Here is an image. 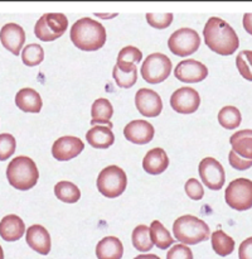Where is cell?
I'll list each match as a JSON object with an SVG mask.
<instances>
[{
  "label": "cell",
  "mask_w": 252,
  "mask_h": 259,
  "mask_svg": "<svg viewBox=\"0 0 252 259\" xmlns=\"http://www.w3.org/2000/svg\"><path fill=\"white\" fill-rule=\"evenodd\" d=\"M71 40L81 51H97L106 42V29L92 18H81L71 27Z\"/></svg>",
  "instance_id": "2"
},
{
  "label": "cell",
  "mask_w": 252,
  "mask_h": 259,
  "mask_svg": "<svg viewBox=\"0 0 252 259\" xmlns=\"http://www.w3.org/2000/svg\"><path fill=\"white\" fill-rule=\"evenodd\" d=\"M146 22L156 29H165L173 22V14L171 13H163V14H156V13H148L146 14Z\"/></svg>",
  "instance_id": "35"
},
{
  "label": "cell",
  "mask_w": 252,
  "mask_h": 259,
  "mask_svg": "<svg viewBox=\"0 0 252 259\" xmlns=\"http://www.w3.org/2000/svg\"><path fill=\"white\" fill-rule=\"evenodd\" d=\"M112 114L113 108L110 101L105 98L97 99V100L93 101L92 108H91V116H92L91 124L92 125H95L96 123L108 124V128H112V123L110 121V119L112 118Z\"/></svg>",
  "instance_id": "24"
},
{
  "label": "cell",
  "mask_w": 252,
  "mask_h": 259,
  "mask_svg": "<svg viewBox=\"0 0 252 259\" xmlns=\"http://www.w3.org/2000/svg\"><path fill=\"white\" fill-rule=\"evenodd\" d=\"M224 199L231 209L246 211L252 207V181L248 179L233 180L224 192Z\"/></svg>",
  "instance_id": "8"
},
{
  "label": "cell",
  "mask_w": 252,
  "mask_h": 259,
  "mask_svg": "<svg viewBox=\"0 0 252 259\" xmlns=\"http://www.w3.org/2000/svg\"><path fill=\"white\" fill-rule=\"evenodd\" d=\"M112 76L118 88L130 89L135 85L136 80H138V68H136V65L128 66L116 63L112 71Z\"/></svg>",
  "instance_id": "25"
},
{
  "label": "cell",
  "mask_w": 252,
  "mask_h": 259,
  "mask_svg": "<svg viewBox=\"0 0 252 259\" xmlns=\"http://www.w3.org/2000/svg\"><path fill=\"white\" fill-rule=\"evenodd\" d=\"M228 161H229V164H231L233 168L238 169V171H244V169H248L252 167V161L242 158V157H239L238 154L234 153L233 151L229 152Z\"/></svg>",
  "instance_id": "38"
},
{
  "label": "cell",
  "mask_w": 252,
  "mask_h": 259,
  "mask_svg": "<svg viewBox=\"0 0 252 259\" xmlns=\"http://www.w3.org/2000/svg\"><path fill=\"white\" fill-rule=\"evenodd\" d=\"M149 232H150L151 240L159 249H168L170 245H173L174 239L159 220H154L151 223V225L149 227Z\"/></svg>",
  "instance_id": "26"
},
{
  "label": "cell",
  "mask_w": 252,
  "mask_h": 259,
  "mask_svg": "<svg viewBox=\"0 0 252 259\" xmlns=\"http://www.w3.org/2000/svg\"><path fill=\"white\" fill-rule=\"evenodd\" d=\"M97 190L107 199H115L123 194L128 186L125 171L118 166H108L98 174Z\"/></svg>",
  "instance_id": "5"
},
{
  "label": "cell",
  "mask_w": 252,
  "mask_h": 259,
  "mask_svg": "<svg viewBox=\"0 0 252 259\" xmlns=\"http://www.w3.org/2000/svg\"><path fill=\"white\" fill-rule=\"evenodd\" d=\"M201 105L198 91L192 88H179L170 96V106L179 114H193Z\"/></svg>",
  "instance_id": "11"
},
{
  "label": "cell",
  "mask_w": 252,
  "mask_h": 259,
  "mask_svg": "<svg viewBox=\"0 0 252 259\" xmlns=\"http://www.w3.org/2000/svg\"><path fill=\"white\" fill-rule=\"evenodd\" d=\"M154 126L146 120L139 119V120H133L123 128V136L129 142L134 144H148L154 138Z\"/></svg>",
  "instance_id": "16"
},
{
  "label": "cell",
  "mask_w": 252,
  "mask_h": 259,
  "mask_svg": "<svg viewBox=\"0 0 252 259\" xmlns=\"http://www.w3.org/2000/svg\"><path fill=\"white\" fill-rule=\"evenodd\" d=\"M54 195L58 200L67 204H75L81 199V191L70 181H60L54 186Z\"/></svg>",
  "instance_id": "28"
},
{
  "label": "cell",
  "mask_w": 252,
  "mask_h": 259,
  "mask_svg": "<svg viewBox=\"0 0 252 259\" xmlns=\"http://www.w3.org/2000/svg\"><path fill=\"white\" fill-rule=\"evenodd\" d=\"M15 105L25 113L37 114L42 110L43 103L40 95L34 89L24 88L15 95Z\"/></svg>",
  "instance_id": "20"
},
{
  "label": "cell",
  "mask_w": 252,
  "mask_h": 259,
  "mask_svg": "<svg viewBox=\"0 0 252 259\" xmlns=\"http://www.w3.org/2000/svg\"><path fill=\"white\" fill-rule=\"evenodd\" d=\"M171 61L163 53H151L141 65L140 72L148 83L155 85L165 81L170 76Z\"/></svg>",
  "instance_id": "7"
},
{
  "label": "cell",
  "mask_w": 252,
  "mask_h": 259,
  "mask_svg": "<svg viewBox=\"0 0 252 259\" xmlns=\"http://www.w3.org/2000/svg\"><path fill=\"white\" fill-rule=\"evenodd\" d=\"M85 148V143L77 137H60L53 143L52 154L57 161H70Z\"/></svg>",
  "instance_id": "14"
},
{
  "label": "cell",
  "mask_w": 252,
  "mask_h": 259,
  "mask_svg": "<svg viewBox=\"0 0 252 259\" xmlns=\"http://www.w3.org/2000/svg\"><path fill=\"white\" fill-rule=\"evenodd\" d=\"M68 19L62 13H47L39 18L34 27V34L43 42H52L65 34Z\"/></svg>",
  "instance_id": "6"
},
{
  "label": "cell",
  "mask_w": 252,
  "mask_h": 259,
  "mask_svg": "<svg viewBox=\"0 0 252 259\" xmlns=\"http://www.w3.org/2000/svg\"><path fill=\"white\" fill-rule=\"evenodd\" d=\"M143 58V53H141L140 50H138L134 46H128V47H123L122 50L118 52L117 56V62L120 65H128V66H133V65H138L139 62Z\"/></svg>",
  "instance_id": "33"
},
{
  "label": "cell",
  "mask_w": 252,
  "mask_h": 259,
  "mask_svg": "<svg viewBox=\"0 0 252 259\" xmlns=\"http://www.w3.org/2000/svg\"><path fill=\"white\" fill-rule=\"evenodd\" d=\"M138 111L146 118H155L163 110V101L158 93L150 89H140L135 95Z\"/></svg>",
  "instance_id": "13"
},
{
  "label": "cell",
  "mask_w": 252,
  "mask_h": 259,
  "mask_svg": "<svg viewBox=\"0 0 252 259\" xmlns=\"http://www.w3.org/2000/svg\"><path fill=\"white\" fill-rule=\"evenodd\" d=\"M7 179L14 189L27 191L37 185L39 179V171L32 158L19 156L13 158L7 167Z\"/></svg>",
  "instance_id": "3"
},
{
  "label": "cell",
  "mask_w": 252,
  "mask_h": 259,
  "mask_svg": "<svg viewBox=\"0 0 252 259\" xmlns=\"http://www.w3.org/2000/svg\"><path fill=\"white\" fill-rule=\"evenodd\" d=\"M198 169L202 181L208 189L218 191L223 187L226 182V174H224L223 166L217 159L212 157L203 158L199 163Z\"/></svg>",
  "instance_id": "10"
},
{
  "label": "cell",
  "mask_w": 252,
  "mask_h": 259,
  "mask_svg": "<svg viewBox=\"0 0 252 259\" xmlns=\"http://www.w3.org/2000/svg\"><path fill=\"white\" fill-rule=\"evenodd\" d=\"M169 158L166 152L163 148H153L145 154L143 159V168L146 174L160 175L168 168Z\"/></svg>",
  "instance_id": "18"
},
{
  "label": "cell",
  "mask_w": 252,
  "mask_h": 259,
  "mask_svg": "<svg viewBox=\"0 0 252 259\" xmlns=\"http://www.w3.org/2000/svg\"><path fill=\"white\" fill-rule=\"evenodd\" d=\"M239 259H252V237L247 238L241 243L238 249Z\"/></svg>",
  "instance_id": "39"
},
{
  "label": "cell",
  "mask_w": 252,
  "mask_h": 259,
  "mask_svg": "<svg viewBox=\"0 0 252 259\" xmlns=\"http://www.w3.org/2000/svg\"><path fill=\"white\" fill-rule=\"evenodd\" d=\"M185 194L188 195L189 199L192 200H202L204 196V189L202 186L201 182L198 181L197 179H189L186 181L185 186Z\"/></svg>",
  "instance_id": "36"
},
{
  "label": "cell",
  "mask_w": 252,
  "mask_h": 259,
  "mask_svg": "<svg viewBox=\"0 0 252 259\" xmlns=\"http://www.w3.org/2000/svg\"><path fill=\"white\" fill-rule=\"evenodd\" d=\"M232 151L244 159L252 161V129L236 132L229 138Z\"/></svg>",
  "instance_id": "22"
},
{
  "label": "cell",
  "mask_w": 252,
  "mask_h": 259,
  "mask_svg": "<svg viewBox=\"0 0 252 259\" xmlns=\"http://www.w3.org/2000/svg\"><path fill=\"white\" fill-rule=\"evenodd\" d=\"M174 76L181 82L197 83L203 81L208 76V68L199 61L189 58L176 65L174 70Z\"/></svg>",
  "instance_id": "12"
},
{
  "label": "cell",
  "mask_w": 252,
  "mask_h": 259,
  "mask_svg": "<svg viewBox=\"0 0 252 259\" xmlns=\"http://www.w3.org/2000/svg\"><path fill=\"white\" fill-rule=\"evenodd\" d=\"M173 233L178 242L186 245H196L198 243L206 242L211 237L208 225L193 215L178 218L173 224Z\"/></svg>",
  "instance_id": "4"
},
{
  "label": "cell",
  "mask_w": 252,
  "mask_h": 259,
  "mask_svg": "<svg viewBox=\"0 0 252 259\" xmlns=\"http://www.w3.org/2000/svg\"><path fill=\"white\" fill-rule=\"evenodd\" d=\"M134 259H160V258L155 254H141V255H138V257H135Z\"/></svg>",
  "instance_id": "41"
},
{
  "label": "cell",
  "mask_w": 252,
  "mask_h": 259,
  "mask_svg": "<svg viewBox=\"0 0 252 259\" xmlns=\"http://www.w3.org/2000/svg\"><path fill=\"white\" fill-rule=\"evenodd\" d=\"M97 15V17H101V18H103V19H107V18H113V17H116V14H111V15H106V14H96Z\"/></svg>",
  "instance_id": "42"
},
{
  "label": "cell",
  "mask_w": 252,
  "mask_h": 259,
  "mask_svg": "<svg viewBox=\"0 0 252 259\" xmlns=\"http://www.w3.org/2000/svg\"><path fill=\"white\" fill-rule=\"evenodd\" d=\"M201 46L198 32L192 28H180L175 30L168 39V47L173 55L179 57H188L197 52Z\"/></svg>",
  "instance_id": "9"
},
{
  "label": "cell",
  "mask_w": 252,
  "mask_h": 259,
  "mask_svg": "<svg viewBox=\"0 0 252 259\" xmlns=\"http://www.w3.org/2000/svg\"><path fill=\"white\" fill-rule=\"evenodd\" d=\"M0 259H4V252H3L2 245H0Z\"/></svg>",
  "instance_id": "43"
},
{
  "label": "cell",
  "mask_w": 252,
  "mask_h": 259,
  "mask_svg": "<svg viewBox=\"0 0 252 259\" xmlns=\"http://www.w3.org/2000/svg\"><path fill=\"white\" fill-rule=\"evenodd\" d=\"M241 113L234 106H224L218 113V123L224 129H236L241 124Z\"/></svg>",
  "instance_id": "30"
},
{
  "label": "cell",
  "mask_w": 252,
  "mask_h": 259,
  "mask_svg": "<svg viewBox=\"0 0 252 259\" xmlns=\"http://www.w3.org/2000/svg\"><path fill=\"white\" fill-rule=\"evenodd\" d=\"M236 66L242 77L252 81V51H241L236 57Z\"/></svg>",
  "instance_id": "32"
},
{
  "label": "cell",
  "mask_w": 252,
  "mask_h": 259,
  "mask_svg": "<svg viewBox=\"0 0 252 259\" xmlns=\"http://www.w3.org/2000/svg\"><path fill=\"white\" fill-rule=\"evenodd\" d=\"M43 60H44V50L40 45L32 43V45H28L23 48L22 61L28 67L38 66L43 62Z\"/></svg>",
  "instance_id": "31"
},
{
  "label": "cell",
  "mask_w": 252,
  "mask_h": 259,
  "mask_svg": "<svg viewBox=\"0 0 252 259\" xmlns=\"http://www.w3.org/2000/svg\"><path fill=\"white\" fill-rule=\"evenodd\" d=\"M96 255L97 259H121L123 255L122 243L116 237L103 238L97 243Z\"/></svg>",
  "instance_id": "23"
},
{
  "label": "cell",
  "mask_w": 252,
  "mask_h": 259,
  "mask_svg": "<svg viewBox=\"0 0 252 259\" xmlns=\"http://www.w3.org/2000/svg\"><path fill=\"white\" fill-rule=\"evenodd\" d=\"M27 244L42 255H47L50 252V235L48 230L42 225H32L27 229V235H25Z\"/></svg>",
  "instance_id": "17"
},
{
  "label": "cell",
  "mask_w": 252,
  "mask_h": 259,
  "mask_svg": "<svg viewBox=\"0 0 252 259\" xmlns=\"http://www.w3.org/2000/svg\"><path fill=\"white\" fill-rule=\"evenodd\" d=\"M86 139L92 148L107 149L115 142V136H113L111 128L95 125L86 133Z\"/></svg>",
  "instance_id": "21"
},
{
  "label": "cell",
  "mask_w": 252,
  "mask_h": 259,
  "mask_svg": "<svg viewBox=\"0 0 252 259\" xmlns=\"http://www.w3.org/2000/svg\"><path fill=\"white\" fill-rule=\"evenodd\" d=\"M212 248L221 257H227L234 250V240L223 230H216L212 234Z\"/></svg>",
  "instance_id": "27"
},
{
  "label": "cell",
  "mask_w": 252,
  "mask_h": 259,
  "mask_svg": "<svg viewBox=\"0 0 252 259\" xmlns=\"http://www.w3.org/2000/svg\"><path fill=\"white\" fill-rule=\"evenodd\" d=\"M24 222L18 215H7L0 222V237L5 242H17L24 235Z\"/></svg>",
  "instance_id": "19"
},
{
  "label": "cell",
  "mask_w": 252,
  "mask_h": 259,
  "mask_svg": "<svg viewBox=\"0 0 252 259\" xmlns=\"http://www.w3.org/2000/svg\"><path fill=\"white\" fill-rule=\"evenodd\" d=\"M2 45L14 56H19L25 42V32L17 23H8L0 29Z\"/></svg>",
  "instance_id": "15"
},
{
  "label": "cell",
  "mask_w": 252,
  "mask_h": 259,
  "mask_svg": "<svg viewBox=\"0 0 252 259\" xmlns=\"http://www.w3.org/2000/svg\"><path fill=\"white\" fill-rule=\"evenodd\" d=\"M17 148V142L12 134H0V161H7L14 154Z\"/></svg>",
  "instance_id": "34"
},
{
  "label": "cell",
  "mask_w": 252,
  "mask_h": 259,
  "mask_svg": "<svg viewBox=\"0 0 252 259\" xmlns=\"http://www.w3.org/2000/svg\"><path fill=\"white\" fill-rule=\"evenodd\" d=\"M207 47L221 56L233 55L239 47L238 35L233 28L218 17L209 18L203 29Z\"/></svg>",
  "instance_id": "1"
},
{
  "label": "cell",
  "mask_w": 252,
  "mask_h": 259,
  "mask_svg": "<svg viewBox=\"0 0 252 259\" xmlns=\"http://www.w3.org/2000/svg\"><path fill=\"white\" fill-rule=\"evenodd\" d=\"M243 27L246 32L252 35V13H246L243 15Z\"/></svg>",
  "instance_id": "40"
},
{
  "label": "cell",
  "mask_w": 252,
  "mask_h": 259,
  "mask_svg": "<svg viewBox=\"0 0 252 259\" xmlns=\"http://www.w3.org/2000/svg\"><path fill=\"white\" fill-rule=\"evenodd\" d=\"M131 239H133V245L135 247V249L140 250V252H149L150 249H153L154 243L151 240L150 232L146 225H138L134 229Z\"/></svg>",
  "instance_id": "29"
},
{
  "label": "cell",
  "mask_w": 252,
  "mask_h": 259,
  "mask_svg": "<svg viewBox=\"0 0 252 259\" xmlns=\"http://www.w3.org/2000/svg\"><path fill=\"white\" fill-rule=\"evenodd\" d=\"M166 259H193V253L185 244H176L166 253Z\"/></svg>",
  "instance_id": "37"
}]
</instances>
